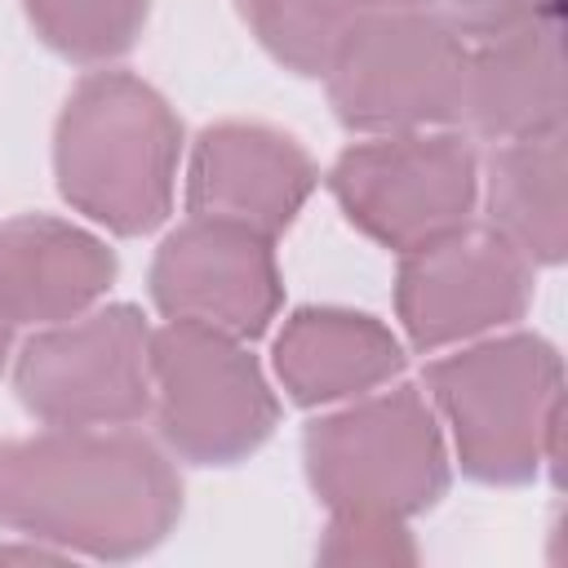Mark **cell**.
<instances>
[{"mask_svg":"<svg viewBox=\"0 0 568 568\" xmlns=\"http://www.w3.org/2000/svg\"><path fill=\"white\" fill-rule=\"evenodd\" d=\"M182 519V475L133 426H40L0 439V532L75 559H142Z\"/></svg>","mask_w":568,"mask_h":568,"instance_id":"obj_1","label":"cell"},{"mask_svg":"<svg viewBox=\"0 0 568 568\" xmlns=\"http://www.w3.org/2000/svg\"><path fill=\"white\" fill-rule=\"evenodd\" d=\"M182 120L133 71L98 67L62 102L53 124L58 195L120 240L151 235L173 213Z\"/></svg>","mask_w":568,"mask_h":568,"instance_id":"obj_2","label":"cell"},{"mask_svg":"<svg viewBox=\"0 0 568 568\" xmlns=\"http://www.w3.org/2000/svg\"><path fill=\"white\" fill-rule=\"evenodd\" d=\"M426 399L448 430L453 462L488 488H519L559 466L564 364L541 333L501 328L426 364Z\"/></svg>","mask_w":568,"mask_h":568,"instance_id":"obj_3","label":"cell"},{"mask_svg":"<svg viewBox=\"0 0 568 568\" xmlns=\"http://www.w3.org/2000/svg\"><path fill=\"white\" fill-rule=\"evenodd\" d=\"M302 466L328 515L413 519L448 493L453 462L430 399L417 386H390L315 417L302 435Z\"/></svg>","mask_w":568,"mask_h":568,"instance_id":"obj_4","label":"cell"},{"mask_svg":"<svg viewBox=\"0 0 568 568\" xmlns=\"http://www.w3.org/2000/svg\"><path fill=\"white\" fill-rule=\"evenodd\" d=\"M470 44L435 9L364 13L324 67L328 106L364 138L453 129L462 111Z\"/></svg>","mask_w":568,"mask_h":568,"instance_id":"obj_5","label":"cell"},{"mask_svg":"<svg viewBox=\"0 0 568 568\" xmlns=\"http://www.w3.org/2000/svg\"><path fill=\"white\" fill-rule=\"evenodd\" d=\"M151 422L173 462H248L280 426V399L231 333L164 320L151 328Z\"/></svg>","mask_w":568,"mask_h":568,"instance_id":"obj_6","label":"cell"},{"mask_svg":"<svg viewBox=\"0 0 568 568\" xmlns=\"http://www.w3.org/2000/svg\"><path fill=\"white\" fill-rule=\"evenodd\" d=\"M324 182L359 235L413 253L475 222L479 151L462 129L386 133L346 146Z\"/></svg>","mask_w":568,"mask_h":568,"instance_id":"obj_7","label":"cell"},{"mask_svg":"<svg viewBox=\"0 0 568 568\" xmlns=\"http://www.w3.org/2000/svg\"><path fill=\"white\" fill-rule=\"evenodd\" d=\"M18 404L40 426H138L151 417V324L129 302H98L36 328L13 351Z\"/></svg>","mask_w":568,"mask_h":568,"instance_id":"obj_8","label":"cell"},{"mask_svg":"<svg viewBox=\"0 0 568 568\" xmlns=\"http://www.w3.org/2000/svg\"><path fill=\"white\" fill-rule=\"evenodd\" d=\"M537 266L493 226L470 222L435 244L399 253L395 315L413 351H448L515 328L532 306Z\"/></svg>","mask_w":568,"mask_h":568,"instance_id":"obj_9","label":"cell"},{"mask_svg":"<svg viewBox=\"0 0 568 568\" xmlns=\"http://www.w3.org/2000/svg\"><path fill=\"white\" fill-rule=\"evenodd\" d=\"M146 293L164 320H186L253 342L284 306L275 240L244 226L186 217L160 240L146 271Z\"/></svg>","mask_w":568,"mask_h":568,"instance_id":"obj_10","label":"cell"},{"mask_svg":"<svg viewBox=\"0 0 568 568\" xmlns=\"http://www.w3.org/2000/svg\"><path fill=\"white\" fill-rule=\"evenodd\" d=\"M315 182L320 169L293 133L262 120H217L191 142L186 213L275 240L297 222Z\"/></svg>","mask_w":568,"mask_h":568,"instance_id":"obj_11","label":"cell"},{"mask_svg":"<svg viewBox=\"0 0 568 568\" xmlns=\"http://www.w3.org/2000/svg\"><path fill=\"white\" fill-rule=\"evenodd\" d=\"M564 13L470 44L457 129L479 142H515L564 129Z\"/></svg>","mask_w":568,"mask_h":568,"instance_id":"obj_12","label":"cell"},{"mask_svg":"<svg viewBox=\"0 0 568 568\" xmlns=\"http://www.w3.org/2000/svg\"><path fill=\"white\" fill-rule=\"evenodd\" d=\"M271 368L297 408H333L390 386L404 373V342L368 311L297 306L271 342Z\"/></svg>","mask_w":568,"mask_h":568,"instance_id":"obj_13","label":"cell"},{"mask_svg":"<svg viewBox=\"0 0 568 568\" xmlns=\"http://www.w3.org/2000/svg\"><path fill=\"white\" fill-rule=\"evenodd\" d=\"M115 271L106 240L67 217L22 213L0 222V288L22 328H44L98 306Z\"/></svg>","mask_w":568,"mask_h":568,"instance_id":"obj_14","label":"cell"},{"mask_svg":"<svg viewBox=\"0 0 568 568\" xmlns=\"http://www.w3.org/2000/svg\"><path fill=\"white\" fill-rule=\"evenodd\" d=\"M564 129L497 142L479 160L484 226H493L532 266H559L568 253V200H564Z\"/></svg>","mask_w":568,"mask_h":568,"instance_id":"obj_15","label":"cell"},{"mask_svg":"<svg viewBox=\"0 0 568 568\" xmlns=\"http://www.w3.org/2000/svg\"><path fill=\"white\" fill-rule=\"evenodd\" d=\"M22 13L44 49L98 71L142 40L151 0H22Z\"/></svg>","mask_w":568,"mask_h":568,"instance_id":"obj_16","label":"cell"},{"mask_svg":"<svg viewBox=\"0 0 568 568\" xmlns=\"http://www.w3.org/2000/svg\"><path fill=\"white\" fill-rule=\"evenodd\" d=\"M244 27L253 31V40L293 75L302 80H320L333 49L342 44L346 27L355 18H346L333 0H235Z\"/></svg>","mask_w":568,"mask_h":568,"instance_id":"obj_17","label":"cell"},{"mask_svg":"<svg viewBox=\"0 0 568 568\" xmlns=\"http://www.w3.org/2000/svg\"><path fill=\"white\" fill-rule=\"evenodd\" d=\"M315 555L324 564H413L417 546H413L408 519L337 510V515H328V528H324Z\"/></svg>","mask_w":568,"mask_h":568,"instance_id":"obj_18","label":"cell"},{"mask_svg":"<svg viewBox=\"0 0 568 568\" xmlns=\"http://www.w3.org/2000/svg\"><path fill=\"white\" fill-rule=\"evenodd\" d=\"M435 13L466 44H479V40L506 36V31L524 27V22L564 13V0H435Z\"/></svg>","mask_w":568,"mask_h":568,"instance_id":"obj_19","label":"cell"},{"mask_svg":"<svg viewBox=\"0 0 568 568\" xmlns=\"http://www.w3.org/2000/svg\"><path fill=\"white\" fill-rule=\"evenodd\" d=\"M0 564H75V555H67L62 546L40 541V537L9 532V541H0Z\"/></svg>","mask_w":568,"mask_h":568,"instance_id":"obj_20","label":"cell"},{"mask_svg":"<svg viewBox=\"0 0 568 568\" xmlns=\"http://www.w3.org/2000/svg\"><path fill=\"white\" fill-rule=\"evenodd\" d=\"M346 18H364V13H395V9H435V0H333Z\"/></svg>","mask_w":568,"mask_h":568,"instance_id":"obj_21","label":"cell"},{"mask_svg":"<svg viewBox=\"0 0 568 568\" xmlns=\"http://www.w3.org/2000/svg\"><path fill=\"white\" fill-rule=\"evenodd\" d=\"M18 320H13V311H9V297H4V288H0V373L9 368V359H13V337H18Z\"/></svg>","mask_w":568,"mask_h":568,"instance_id":"obj_22","label":"cell"}]
</instances>
